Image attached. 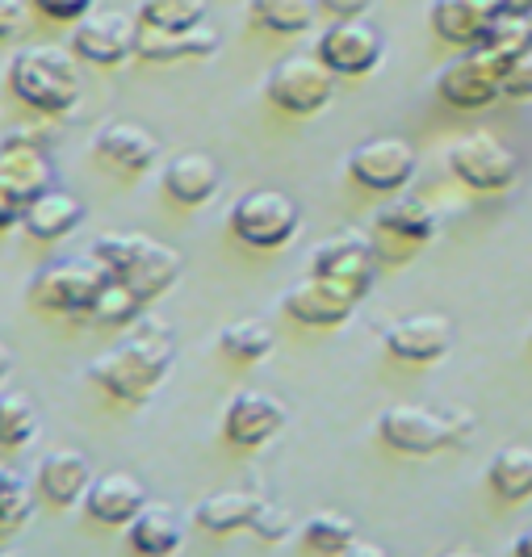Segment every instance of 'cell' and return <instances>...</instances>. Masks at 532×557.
<instances>
[{"label": "cell", "instance_id": "cell-4", "mask_svg": "<svg viewBox=\"0 0 532 557\" xmlns=\"http://www.w3.org/2000/svg\"><path fill=\"white\" fill-rule=\"evenodd\" d=\"M106 281L110 273L101 269V260L76 256V260H59V264L38 269L29 281V298H34V307L51 310V314H88L97 294L106 289Z\"/></svg>", "mask_w": 532, "mask_h": 557}, {"label": "cell", "instance_id": "cell-9", "mask_svg": "<svg viewBox=\"0 0 532 557\" xmlns=\"http://www.w3.org/2000/svg\"><path fill=\"white\" fill-rule=\"evenodd\" d=\"M436 92L453 110H486L504 97V63L486 47H470V55L448 63L436 76Z\"/></svg>", "mask_w": 532, "mask_h": 557}, {"label": "cell", "instance_id": "cell-41", "mask_svg": "<svg viewBox=\"0 0 532 557\" xmlns=\"http://www.w3.org/2000/svg\"><path fill=\"white\" fill-rule=\"evenodd\" d=\"M332 17H361V13H369V4L373 0H319Z\"/></svg>", "mask_w": 532, "mask_h": 557}, {"label": "cell", "instance_id": "cell-6", "mask_svg": "<svg viewBox=\"0 0 532 557\" xmlns=\"http://www.w3.org/2000/svg\"><path fill=\"white\" fill-rule=\"evenodd\" d=\"M55 189V164L47 156V135L17 131L0 139V194H9L22 210L38 194Z\"/></svg>", "mask_w": 532, "mask_h": 557}, {"label": "cell", "instance_id": "cell-36", "mask_svg": "<svg viewBox=\"0 0 532 557\" xmlns=\"http://www.w3.org/2000/svg\"><path fill=\"white\" fill-rule=\"evenodd\" d=\"M289 529H294V516H289L285 507H277V503H269V499L260 503V511H256V520H252V532L260 541L277 545V541L289 536Z\"/></svg>", "mask_w": 532, "mask_h": 557}, {"label": "cell", "instance_id": "cell-14", "mask_svg": "<svg viewBox=\"0 0 532 557\" xmlns=\"http://www.w3.org/2000/svg\"><path fill=\"white\" fill-rule=\"evenodd\" d=\"M285 419H289V407L281 403L277 394L239 391L226 403L223 432L235 448H260V445H269L281 428H285Z\"/></svg>", "mask_w": 532, "mask_h": 557}, {"label": "cell", "instance_id": "cell-26", "mask_svg": "<svg viewBox=\"0 0 532 557\" xmlns=\"http://www.w3.org/2000/svg\"><path fill=\"white\" fill-rule=\"evenodd\" d=\"M260 495L256 491H219V495H206L194 507V520L206 532H235V529H252L256 511H260Z\"/></svg>", "mask_w": 532, "mask_h": 557}, {"label": "cell", "instance_id": "cell-37", "mask_svg": "<svg viewBox=\"0 0 532 557\" xmlns=\"http://www.w3.org/2000/svg\"><path fill=\"white\" fill-rule=\"evenodd\" d=\"M504 97H511V101H529V97H532V47L520 59H516L511 67H507Z\"/></svg>", "mask_w": 532, "mask_h": 557}, {"label": "cell", "instance_id": "cell-17", "mask_svg": "<svg viewBox=\"0 0 532 557\" xmlns=\"http://www.w3.org/2000/svg\"><path fill=\"white\" fill-rule=\"evenodd\" d=\"M147 503V486L126 470H113V474L92 478L85 495V511L97 524H110V529H126Z\"/></svg>", "mask_w": 532, "mask_h": 557}, {"label": "cell", "instance_id": "cell-33", "mask_svg": "<svg viewBox=\"0 0 532 557\" xmlns=\"http://www.w3.org/2000/svg\"><path fill=\"white\" fill-rule=\"evenodd\" d=\"M302 541L314 554H348V545L357 541V524L344 511H314L302 524Z\"/></svg>", "mask_w": 532, "mask_h": 557}, {"label": "cell", "instance_id": "cell-19", "mask_svg": "<svg viewBox=\"0 0 532 557\" xmlns=\"http://www.w3.org/2000/svg\"><path fill=\"white\" fill-rule=\"evenodd\" d=\"M223 185V168L206 151H181L164 164V194L176 206H206Z\"/></svg>", "mask_w": 532, "mask_h": 557}, {"label": "cell", "instance_id": "cell-44", "mask_svg": "<svg viewBox=\"0 0 532 557\" xmlns=\"http://www.w3.org/2000/svg\"><path fill=\"white\" fill-rule=\"evenodd\" d=\"M9 373H13V348H9L4 339H0V382H4Z\"/></svg>", "mask_w": 532, "mask_h": 557}, {"label": "cell", "instance_id": "cell-22", "mask_svg": "<svg viewBox=\"0 0 532 557\" xmlns=\"http://www.w3.org/2000/svg\"><path fill=\"white\" fill-rule=\"evenodd\" d=\"M81 223H85V201L63 194V189H47V194H38L22 210V226H26V235H34L38 244L67 239Z\"/></svg>", "mask_w": 532, "mask_h": 557}, {"label": "cell", "instance_id": "cell-31", "mask_svg": "<svg viewBox=\"0 0 532 557\" xmlns=\"http://www.w3.org/2000/svg\"><path fill=\"white\" fill-rule=\"evenodd\" d=\"M210 13V0H143L139 17L143 26L169 29V34H181V29H194L206 22Z\"/></svg>", "mask_w": 532, "mask_h": 557}, {"label": "cell", "instance_id": "cell-5", "mask_svg": "<svg viewBox=\"0 0 532 557\" xmlns=\"http://www.w3.org/2000/svg\"><path fill=\"white\" fill-rule=\"evenodd\" d=\"M264 92L277 110L310 117V113L327 110V101L336 97V72L319 55H289L269 72Z\"/></svg>", "mask_w": 532, "mask_h": 557}, {"label": "cell", "instance_id": "cell-39", "mask_svg": "<svg viewBox=\"0 0 532 557\" xmlns=\"http://www.w3.org/2000/svg\"><path fill=\"white\" fill-rule=\"evenodd\" d=\"M38 13H47L51 22H81L92 13V0H34Z\"/></svg>", "mask_w": 532, "mask_h": 557}, {"label": "cell", "instance_id": "cell-3", "mask_svg": "<svg viewBox=\"0 0 532 557\" xmlns=\"http://www.w3.org/2000/svg\"><path fill=\"white\" fill-rule=\"evenodd\" d=\"M302 226V210L289 194L277 189H252L231 206V231L239 244L260 251L285 248Z\"/></svg>", "mask_w": 532, "mask_h": 557}, {"label": "cell", "instance_id": "cell-18", "mask_svg": "<svg viewBox=\"0 0 532 557\" xmlns=\"http://www.w3.org/2000/svg\"><path fill=\"white\" fill-rule=\"evenodd\" d=\"M499 13V0H432V29L453 47H478Z\"/></svg>", "mask_w": 532, "mask_h": 557}, {"label": "cell", "instance_id": "cell-1", "mask_svg": "<svg viewBox=\"0 0 532 557\" xmlns=\"http://www.w3.org/2000/svg\"><path fill=\"white\" fill-rule=\"evenodd\" d=\"M172 361H176L172 327L156 314H139L135 332L88 364V377L106 394H113L117 403L139 407V403H147L151 394L160 391V382L172 373Z\"/></svg>", "mask_w": 532, "mask_h": 557}, {"label": "cell", "instance_id": "cell-12", "mask_svg": "<svg viewBox=\"0 0 532 557\" xmlns=\"http://www.w3.org/2000/svg\"><path fill=\"white\" fill-rule=\"evenodd\" d=\"M310 273L339 281L344 289L364 298L369 285H373V273H378V251L361 231H344V235H332L310 251Z\"/></svg>", "mask_w": 532, "mask_h": 557}, {"label": "cell", "instance_id": "cell-21", "mask_svg": "<svg viewBox=\"0 0 532 557\" xmlns=\"http://www.w3.org/2000/svg\"><path fill=\"white\" fill-rule=\"evenodd\" d=\"M97 156L122 172H147L160 164V139L139 122H110L97 135Z\"/></svg>", "mask_w": 532, "mask_h": 557}, {"label": "cell", "instance_id": "cell-16", "mask_svg": "<svg viewBox=\"0 0 532 557\" xmlns=\"http://www.w3.org/2000/svg\"><path fill=\"white\" fill-rule=\"evenodd\" d=\"M453 344V323L445 314H407L386 327V352L407 364L441 361Z\"/></svg>", "mask_w": 532, "mask_h": 557}, {"label": "cell", "instance_id": "cell-42", "mask_svg": "<svg viewBox=\"0 0 532 557\" xmlns=\"http://www.w3.org/2000/svg\"><path fill=\"white\" fill-rule=\"evenodd\" d=\"M13 223H22V206H17L9 194H0V231H4V226H13Z\"/></svg>", "mask_w": 532, "mask_h": 557}, {"label": "cell", "instance_id": "cell-45", "mask_svg": "<svg viewBox=\"0 0 532 557\" xmlns=\"http://www.w3.org/2000/svg\"><path fill=\"white\" fill-rule=\"evenodd\" d=\"M516 554H520V557H532V529L524 532L520 541H516Z\"/></svg>", "mask_w": 532, "mask_h": 557}, {"label": "cell", "instance_id": "cell-28", "mask_svg": "<svg viewBox=\"0 0 532 557\" xmlns=\"http://www.w3.org/2000/svg\"><path fill=\"white\" fill-rule=\"evenodd\" d=\"M319 9H323L319 0H248L252 22L273 34H307Z\"/></svg>", "mask_w": 532, "mask_h": 557}, {"label": "cell", "instance_id": "cell-11", "mask_svg": "<svg viewBox=\"0 0 532 557\" xmlns=\"http://www.w3.org/2000/svg\"><path fill=\"white\" fill-rule=\"evenodd\" d=\"M139 47V17L131 13H117V9H106V13H88L76 22L72 29V51L97 67H117L135 55Z\"/></svg>", "mask_w": 532, "mask_h": 557}, {"label": "cell", "instance_id": "cell-24", "mask_svg": "<svg viewBox=\"0 0 532 557\" xmlns=\"http://www.w3.org/2000/svg\"><path fill=\"white\" fill-rule=\"evenodd\" d=\"M378 226L394 235V239H403V244H428L432 235H436V210H432V201H423L416 194H398L394 201L382 206V214H378Z\"/></svg>", "mask_w": 532, "mask_h": 557}, {"label": "cell", "instance_id": "cell-15", "mask_svg": "<svg viewBox=\"0 0 532 557\" xmlns=\"http://www.w3.org/2000/svg\"><path fill=\"white\" fill-rule=\"evenodd\" d=\"M357 302L361 298L352 289H344L339 281L319 277V273L294 281L285 289V314L298 319V323H307V327H339L357 310Z\"/></svg>", "mask_w": 532, "mask_h": 557}, {"label": "cell", "instance_id": "cell-25", "mask_svg": "<svg viewBox=\"0 0 532 557\" xmlns=\"http://www.w3.org/2000/svg\"><path fill=\"white\" fill-rule=\"evenodd\" d=\"M176 277H181V251L169 248V244H160V239H151V248L135 260V269L117 281H126L143 302H151V298L169 294L172 285H176Z\"/></svg>", "mask_w": 532, "mask_h": 557}, {"label": "cell", "instance_id": "cell-29", "mask_svg": "<svg viewBox=\"0 0 532 557\" xmlns=\"http://www.w3.org/2000/svg\"><path fill=\"white\" fill-rule=\"evenodd\" d=\"M273 344H277V335H273V327H269L264 319H235V323H226L223 335H219V348L239 364L264 361V357L273 352Z\"/></svg>", "mask_w": 532, "mask_h": 557}, {"label": "cell", "instance_id": "cell-7", "mask_svg": "<svg viewBox=\"0 0 532 557\" xmlns=\"http://www.w3.org/2000/svg\"><path fill=\"white\" fill-rule=\"evenodd\" d=\"M448 168L461 185H470L478 194H504L516 181V151L486 131H470L448 147Z\"/></svg>", "mask_w": 532, "mask_h": 557}, {"label": "cell", "instance_id": "cell-13", "mask_svg": "<svg viewBox=\"0 0 532 557\" xmlns=\"http://www.w3.org/2000/svg\"><path fill=\"white\" fill-rule=\"evenodd\" d=\"M378 432L391 448L416 453V457H428V453H441V448L453 445L445 411H428V407H416V403L386 407L382 419H378Z\"/></svg>", "mask_w": 532, "mask_h": 557}, {"label": "cell", "instance_id": "cell-8", "mask_svg": "<svg viewBox=\"0 0 532 557\" xmlns=\"http://www.w3.org/2000/svg\"><path fill=\"white\" fill-rule=\"evenodd\" d=\"M348 176L369 194H403L416 176V147L398 135L364 139L348 156Z\"/></svg>", "mask_w": 532, "mask_h": 557}, {"label": "cell", "instance_id": "cell-2", "mask_svg": "<svg viewBox=\"0 0 532 557\" xmlns=\"http://www.w3.org/2000/svg\"><path fill=\"white\" fill-rule=\"evenodd\" d=\"M76 59H81L76 51L51 47V42L26 47V51H17L13 63H9V92L22 106H29V110L63 117V113H72L81 106V92H85Z\"/></svg>", "mask_w": 532, "mask_h": 557}, {"label": "cell", "instance_id": "cell-38", "mask_svg": "<svg viewBox=\"0 0 532 557\" xmlns=\"http://www.w3.org/2000/svg\"><path fill=\"white\" fill-rule=\"evenodd\" d=\"M26 26H29L26 0H0V42L22 38V29H26Z\"/></svg>", "mask_w": 532, "mask_h": 557}, {"label": "cell", "instance_id": "cell-40", "mask_svg": "<svg viewBox=\"0 0 532 557\" xmlns=\"http://www.w3.org/2000/svg\"><path fill=\"white\" fill-rule=\"evenodd\" d=\"M448 419V432H453V445H466L470 436H474V416H466V411H445Z\"/></svg>", "mask_w": 532, "mask_h": 557}, {"label": "cell", "instance_id": "cell-34", "mask_svg": "<svg viewBox=\"0 0 532 557\" xmlns=\"http://www.w3.org/2000/svg\"><path fill=\"white\" fill-rule=\"evenodd\" d=\"M147 248H151L147 235H135V231H110V235H101V239L92 244V260H101V269H106L110 277H126V273L135 269V260H139Z\"/></svg>", "mask_w": 532, "mask_h": 557}, {"label": "cell", "instance_id": "cell-23", "mask_svg": "<svg viewBox=\"0 0 532 557\" xmlns=\"http://www.w3.org/2000/svg\"><path fill=\"white\" fill-rule=\"evenodd\" d=\"M131 532V549L135 554H151V557H164V554H176L181 549V516H176V507L169 503H143V511L126 524Z\"/></svg>", "mask_w": 532, "mask_h": 557}, {"label": "cell", "instance_id": "cell-20", "mask_svg": "<svg viewBox=\"0 0 532 557\" xmlns=\"http://www.w3.org/2000/svg\"><path fill=\"white\" fill-rule=\"evenodd\" d=\"M92 486V461L81 448H55L38 461V491L55 507H72L81 503Z\"/></svg>", "mask_w": 532, "mask_h": 557}, {"label": "cell", "instance_id": "cell-27", "mask_svg": "<svg viewBox=\"0 0 532 557\" xmlns=\"http://www.w3.org/2000/svg\"><path fill=\"white\" fill-rule=\"evenodd\" d=\"M491 491L507 503H524L532 499V448L529 445H507L491 457V470H486Z\"/></svg>", "mask_w": 532, "mask_h": 557}, {"label": "cell", "instance_id": "cell-10", "mask_svg": "<svg viewBox=\"0 0 532 557\" xmlns=\"http://www.w3.org/2000/svg\"><path fill=\"white\" fill-rule=\"evenodd\" d=\"M382 29L369 26L364 17H339L336 26L323 29L314 55L323 59L336 76H369L378 63H382Z\"/></svg>", "mask_w": 532, "mask_h": 557}, {"label": "cell", "instance_id": "cell-46", "mask_svg": "<svg viewBox=\"0 0 532 557\" xmlns=\"http://www.w3.org/2000/svg\"><path fill=\"white\" fill-rule=\"evenodd\" d=\"M529 29H532V13H529Z\"/></svg>", "mask_w": 532, "mask_h": 557}, {"label": "cell", "instance_id": "cell-32", "mask_svg": "<svg viewBox=\"0 0 532 557\" xmlns=\"http://www.w3.org/2000/svg\"><path fill=\"white\" fill-rule=\"evenodd\" d=\"M38 436V407L22 391L0 394V448H26Z\"/></svg>", "mask_w": 532, "mask_h": 557}, {"label": "cell", "instance_id": "cell-43", "mask_svg": "<svg viewBox=\"0 0 532 557\" xmlns=\"http://www.w3.org/2000/svg\"><path fill=\"white\" fill-rule=\"evenodd\" d=\"M499 9H504V13H511V17H529L532 0H499Z\"/></svg>", "mask_w": 532, "mask_h": 557}, {"label": "cell", "instance_id": "cell-30", "mask_svg": "<svg viewBox=\"0 0 532 557\" xmlns=\"http://www.w3.org/2000/svg\"><path fill=\"white\" fill-rule=\"evenodd\" d=\"M143 310H147V302H143L139 294L126 281L110 277L106 289L97 294L92 310H88V319H97L101 327H135V319H139Z\"/></svg>", "mask_w": 532, "mask_h": 557}, {"label": "cell", "instance_id": "cell-35", "mask_svg": "<svg viewBox=\"0 0 532 557\" xmlns=\"http://www.w3.org/2000/svg\"><path fill=\"white\" fill-rule=\"evenodd\" d=\"M29 516H34V491L17 470L0 466V532L22 529Z\"/></svg>", "mask_w": 532, "mask_h": 557}]
</instances>
